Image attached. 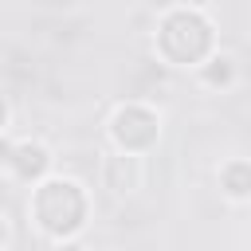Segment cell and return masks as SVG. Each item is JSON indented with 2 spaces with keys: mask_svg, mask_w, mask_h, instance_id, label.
<instances>
[{
  "mask_svg": "<svg viewBox=\"0 0 251 251\" xmlns=\"http://www.w3.org/2000/svg\"><path fill=\"white\" fill-rule=\"evenodd\" d=\"M27 212L35 220V227L51 239H75L86 227L90 216V196L75 176H47L39 184H31V200Z\"/></svg>",
  "mask_w": 251,
  "mask_h": 251,
  "instance_id": "2",
  "label": "cell"
},
{
  "mask_svg": "<svg viewBox=\"0 0 251 251\" xmlns=\"http://www.w3.org/2000/svg\"><path fill=\"white\" fill-rule=\"evenodd\" d=\"M153 47L161 55V63L169 67H192L200 71L220 47H216V24L204 8L192 4H176L157 20V35Z\"/></svg>",
  "mask_w": 251,
  "mask_h": 251,
  "instance_id": "1",
  "label": "cell"
},
{
  "mask_svg": "<svg viewBox=\"0 0 251 251\" xmlns=\"http://www.w3.org/2000/svg\"><path fill=\"white\" fill-rule=\"evenodd\" d=\"M200 82L208 90H231L239 82V63L227 55V51H216L204 67H200Z\"/></svg>",
  "mask_w": 251,
  "mask_h": 251,
  "instance_id": "7",
  "label": "cell"
},
{
  "mask_svg": "<svg viewBox=\"0 0 251 251\" xmlns=\"http://www.w3.org/2000/svg\"><path fill=\"white\" fill-rule=\"evenodd\" d=\"M216 180H220V192L235 204L251 200V161L247 157H227L220 169H216Z\"/></svg>",
  "mask_w": 251,
  "mask_h": 251,
  "instance_id": "6",
  "label": "cell"
},
{
  "mask_svg": "<svg viewBox=\"0 0 251 251\" xmlns=\"http://www.w3.org/2000/svg\"><path fill=\"white\" fill-rule=\"evenodd\" d=\"M106 133H110V145L114 149H126V153H149L157 141H161V114L145 102H122L110 122H106Z\"/></svg>",
  "mask_w": 251,
  "mask_h": 251,
  "instance_id": "3",
  "label": "cell"
},
{
  "mask_svg": "<svg viewBox=\"0 0 251 251\" xmlns=\"http://www.w3.org/2000/svg\"><path fill=\"white\" fill-rule=\"evenodd\" d=\"M4 165H8V173H12L16 180H24V184H39V180L51 176L55 157H51V149H47L43 141L24 137V141H8V149H4Z\"/></svg>",
  "mask_w": 251,
  "mask_h": 251,
  "instance_id": "4",
  "label": "cell"
},
{
  "mask_svg": "<svg viewBox=\"0 0 251 251\" xmlns=\"http://www.w3.org/2000/svg\"><path fill=\"white\" fill-rule=\"evenodd\" d=\"M51 251H90V247L75 235V239H55V247H51Z\"/></svg>",
  "mask_w": 251,
  "mask_h": 251,
  "instance_id": "8",
  "label": "cell"
},
{
  "mask_svg": "<svg viewBox=\"0 0 251 251\" xmlns=\"http://www.w3.org/2000/svg\"><path fill=\"white\" fill-rule=\"evenodd\" d=\"M145 180V165H141V153H126V149H114L106 153L102 161V188H110V196H133Z\"/></svg>",
  "mask_w": 251,
  "mask_h": 251,
  "instance_id": "5",
  "label": "cell"
}]
</instances>
